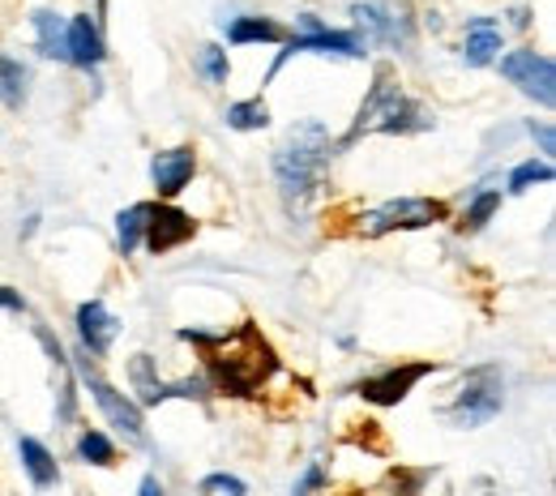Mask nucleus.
Masks as SVG:
<instances>
[{
    "mask_svg": "<svg viewBox=\"0 0 556 496\" xmlns=\"http://www.w3.org/2000/svg\"><path fill=\"white\" fill-rule=\"evenodd\" d=\"M185 339L206 352L214 385L227 390V394H236V398H253V394L270 381V372L278 368L275 347L262 339V330H257L253 321H244L236 334H223V339L193 334V330H185Z\"/></svg>",
    "mask_w": 556,
    "mask_h": 496,
    "instance_id": "nucleus-1",
    "label": "nucleus"
},
{
    "mask_svg": "<svg viewBox=\"0 0 556 496\" xmlns=\"http://www.w3.org/2000/svg\"><path fill=\"white\" fill-rule=\"evenodd\" d=\"M330 158H334V142L326 133L321 120H300L275 150V180L278 193L287 202V211H304L317 189L326 185V171H330Z\"/></svg>",
    "mask_w": 556,
    "mask_h": 496,
    "instance_id": "nucleus-2",
    "label": "nucleus"
},
{
    "mask_svg": "<svg viewBox=\"0 0 556 496\" xmlns=\"http://www.w3.org/2000/svg\"><path fill=\"white\" fill-rule=\"evenodd\" d=\"M428 125H432V116L403 90L394 65H377L372 86H368V94H364V103H359V112L351 120L348 138L334 145V150H351V145L359 142V138H368V133H419Z\"/></svg>",
    "mask_w": 556,
    "mask_h": 496,
    "instance_id": "nucleus-3",
    "label": "nucleus"
},
{
    "mask_svg": "<svg viewBox=\"0 0 556 496\" xmlns=\"http://www.w3.org/2000/svg\"><path fill=\"white\" fill-rule=\"evenodd\" d=\"M505 403V381H501V368L496 364H480L467 372L463 390L454 394V403L445 407V420L454 428H480L488 420H496Z\"/></svg>",
    "mask_w": 556,
    "mask_h": 496,
    "instance_id": "nucleus-4",
    "label": "nucleus"
},
{
    "mask_svg": "<svg viewBox=\"0 0 556 496\" xmlns=\"http://www.w3.org/2000/svg\"><path fill=\"white\" fill-rule=\"evenodd\" d=\"M300 30L304 35H291L287 39V52H278L275 69H270V77H275L291 56H304V52H334V56H364V39L359 35H351V30H330V26H321L313 13H304L300 17Z\"/></svg>",
    "mask_w": 556,
    "mask_h": 496,
    "instance_id": "nucleus-5",
    "label": "nucleus"
},
{
    "mask_svg": "<svg viewBox=\"0 0 556 496\" xmlns=\"http://www.w3.org/2000/svg\"><path fill=\"white\" fill-rule=\"evenodd\" d=\"M445 206L432 202V198H399V202H386L372 214H364V236H386V231H416L428 222H441Z\"/></svg>",
    "mask_w": 556,
    "mask_h": 496,
    "instance_id": "nucleus-6",
    "label": "nucleus"
},
{
    "mask_svg": "<svg viewBox=\"0 0 556 496\" xmlns=\"http://www.w3.org/2000/svg\"><path fill=\"white\" fill-rule=\"evenodd\" d=\"M501 73H505L522 94H531L535 103H544V107L556 103V69L544 52H535V48L509 52V56L501 61Z\"/></svg>",
    "mask_w": 556,
    "mask_h": 496,
    "instance_id": "nucleus-7",
    "label": "nucleus"
},
{
    "mask_svg": "<svg viewBox=\"0 0 556 496\" xmlns=\"http://www.w3.org/2000/svg\"><path fill=\"white\" fill-rule=\"evenodd\" d=\"M428 372H437V364H432V359L386 368V372H377V377H368V381L359 385V398H364V403H377V407H399V403L416 390Z\"/></svg>",
    "mask_w": 556,
    "mask_h": 496,
    "instance_id": "nucleus-8",
    "label": "nucleus"
},
{
    "mask_svg": "<svg viewBox=\"0 0 556 496\" xmlns=\"http://www.w3.org/2000/svg\"><path fill=\"white\" fill-rule=\"evenodd\" d=\"M81 377H86V385H90V394H94V403H99V411L108 416V424L121 428L129 441H146V424H141V407L134 398H125L116 385H108L99 372H90V364H81Z\"/></svg>",
    "mask_w": 556,
    "mask_h": 496,
    "instance_id": "nucleus-9",
    "label": "nucleus"
},
{
    "mask_svg": "<svg viewBox=\"0 0 556 496\" xmlns=\"http://www.w3.org/2000/svg\"><path fill=\"white\" fill-rule=\"evenodd\" d=\"M193 231H198V222L185 211H176V206H154L150 218H146V236H141V240H146L150 253H172L176 244L193 240Z\"/></svg>",
    "mask_w": 556,
    "mask_h": 496,
    "instance_id": "nucleus-10",
    "label": "nucleus"
},
{
    "mask_svg": "<svg viewBox=\"0 0 556 496\" xmlns=\"http://www.w3.org/2000/svg\"><path fill=\"white\" fill-rule=\"evenodd\" d=\"M129 372H134V390L141 394V403H146V407H159V403H167V398H206V394H202V390H206L202 381H176V385L159 381V377H154L150 355H134Z\"/></svg>",
    "mask_w": 556,
    "mask_h": 496,
    "instance_id": "nucleus-11",
    "label": "nucleus"
},
{
    "mask_svg": "<svg viewBox=\"0 0 556 496\" xmlns=\"http://www.w3.org/2000/svg\"><path fill=\"white\" fill-rule=\"evenodd\" d=\"M193 171H198V154H193L189 145L163 150V154H154V163H150V176H154L159 198H176V193L193 180Z\"/></svg>",
    "mask_w": 556,
    "mask_h": 496,
    "instance_id": "nucleus-12",
    "label": "nucleus"
},
{
    "mask_svg": "<svg viewBox=\"0 0 556 496\" xmlns=\"http://www.w3.org/2000/svg\"><path fill=\"white\" fill-rule=\"evenodd\" d=\"M77 330H81V343H86V352L108 355V347L116 343V330H121V321L108 313V304H103V300H86V304L77 308Z\"/></svg>",
    "mask_w": 556,
    "mask_h": 496,
    "instance_id": "nucleus-13",
    "label": "nucleus"
},
{
    "mask_svg": "<svg viewBox=\"0 0 556 496\" xmlns=\"http://www.w3.org/2000/svg\"><path fill=\"white\" fill-rule=\"evenodd\" d=\"M65 56H70L73 65H81V69L103 61V35H99V26L86 13L73 17L70 26H65Z\"/></svg>",
    "mask_w": 556,
    "mask_h": 496,
    "instance_id": "nucleus-14",
    "label": "nucleus"
},
{
    "mask_svg": "<svg viewBox=\"0 0 556 496\" xmlns=\"http://www.w3.org/2000/svg\"><path fill=\"white\" fill-rule=\"evenodd\" d=\"M501 52V26L492 17H471L467 22V43H463V61L467 65H492Z\"/></svg>",
    "mask_w": 556,
    "mask_h": 496,
    "instance_id": "nucleus-15",
    "label": "nucleus"
},
{
    "mask_svg": "<svg viewBox=\"0 0 556 496\" xmlns=\"http://www.w3.org/2000/svg\"><path fill=\"white\" fill-rule=\"evenodd\" d=\"M17 454H22V467H26V475L35 480V488H52L56 484V458L35 441V436H22L17 441Z\"/></svg>",
    "mask_w": 556,
    "mask_h": 496,
    "instance_id": "nucleus-16",
    "label": "nucleus"
},
{
    "mask_svg": "<svg viewBox=\"0 0 556 496\" xmlns=\"http://www.w3.org/2000/svg\"><path fill=\"white\" fill-rule=\"evenodd\" d=\"M227 39L231 43H282L287 30L278 22H270V17H236L227 26Z\"/></svg>",
    "mask_w": 556,
    "mask_h": 496,
    "instance_id": "nucleus-17",
    "label": "nucleus"
},
{
    "mask_svg": "<svg viewBox=\"0 0 556 496\" xmlns=\"http://www.w3.org/2000/svg\"><path fill=\"white\" fill-rule=\"evenodd\" d=\"M26 81H30L26 65L0 52V103L4 107H22L26 103Z\"/></svg>",
    "mask_w": 556,
    "mask_h": 496,
    "instance_id": "nucleus-18",
    "label": "nucleus"
},
{
    "mask_svg": "<svg viewBox=\"0 0 556 496\" xmlns=\"http://www.w3.org/2000/svg\"><path fill=\"white\" fill-rule=\"evenodd\" d=\"M150 202H138V206H129V211H121L116 218V244H121V253L129 257L134 249L141 244V236H146V218H150Z\"/></svg>",
    "mask_w": 556,
    "mask_h": 496,
    "instance_id": "nucleus-19",
    "label": "nucleus"
},
{
    "mask_svg": "<svg viewBox=\"0 0 556 496\" xmlns=\"http://www.w3.org/2000/svg\"><path fill=\"white\" fill-rule=\"evenodd\" d=\"M35 30H39V52L43 56H56V61H70L65 56V26L52 9H35Z\"/></svg>",
    "mask_w": 556,
    "mask_h": 496,
    "instance_id": "nucleus-20",
    "label": "nucleus"
},
{
    "mask_svg": "<svg viewBox=\"0 0 556 496\" xmlns=\"http://www.w3.org/2000/svg\"><path fill=\"white\" fill-rule=\"evenodd\" d=\"M227 125L240 129V133H253V129H266L270 125V107L262 99H244V103H231L227 107Z\"/></svg>",
    "mask_w": 556,
    "mask_h": 496,
    "instance_id": "nucleus-21",
    "label": "nucleus"
},
{
    "mask_svg": "<svg viewBox=\"0 0 556 496\" xmlns=\"http://www.w3.org/2000/svg\"><path fill=\"white\" fill-rule=\"evenodd\" d=\"M553 180V163H544V158H527L522 167H514V176H509V193H527L531 185H548Z\"/></svg>",
    "mask_w": 556,
    "mask_h": 496,
    "instance_id": "nucleus-22",
    "label": "nucleus"
},
{
    "mask_svg": "<svg viewBox=\"0 0 556 496\" xmlns=\"http://www.w3.org/2000/svg\"><path fill=\"white\" fill-rule=\"evenodd\" d=\"M77 449H81V458L86 462H94V467H112L116 462V445L103 436V432H81V441H77Z\"/></svg>",
    "mask_w": 556,
    "mask_h": 496,
    "instance_id": "nucleus-23",
    "label": "nucleus"
},
{
    "mask_svg": "<svg viewBox=\"0 0 556 496\" xmlns=\"http://www.w3.org/2000/svg\"><path fill=\"white\" fill-rule=\"evenodd\" d=\"M496 206H501V193H496V189H488V193H480V198L471 202V211H467V218H463V227H467V231H480V227H484L488 218H492V211H496Z\"/></svg>",
    "mask_w": 556,
    "mask_h": 496,
    "instance_id": "nucleus-24",
    "label": "nucleus"
},
{
    "mask_svg": "<svg viewBox=\"0 0 556 496\" xmlns=\"http://www.w3.org/2000/svg\"><path fill=\"white\" fill-rule=\"evenodd\" d=\"M198 69L206 73L210 81H227V73H231V65H227V52H223V48H202Z\"/></svg>",
    "mask_w": 556,
    "mask_h": 496,
    "instance_id": "nucleus-25",
    "label": "nucleus"
},
{
    "mask_svg": "<svg viewBox=\"0 0 556 496\" xmlns=\"http://www.w3.org/2000/svg\"><path fill=\"white\" fill-rule=\"evenodd\" d=\"M202 493H218V496H244V480H236V475H206L202 480Z\"/></svg>",
    "mask_w": 556,
    "mask_h": 496,
    "instance_id": "nucleus-26",
    "label": "nucleus"
},
{
    "mask_svg": "<svg viewBox=\"0 0 556 496\" xmlns=\"http://www.w3.org/2000/svg\"><path fill=\"white\" fill-rule=\"evenodd\" d=\"M321 484H326V471H321V467L313 462V467L304 471V480L295 484V493H291V496H313V493H317V488H321Z\"/></svg>",
    "mask_w": 556,
    "mask_h": 496,
    "instance_id": "nucleus-27",
    "label": "nucleus"
},
{
    "mask_svg": "<svg viewBox=\"0 0 556 496\" xmlns=\"http://www.w3.org/2000/svg\"><path fill=\"white\" fill-rule=\"evenodd\" d=\"M531 133H535V142H540V150H544V154H553V150H556V138H553V125H548V120L531 125Z\"/></svg>",
    "mask_w": 556,
    "mask_h": 496,
    "instance_id": "nucleus-28",
    "label": "nucleus"
},
{
    "mask_svg": "<svg viewBox=\"0 0 556 496\" xmlns=\"http://www.w3.org/2000/svg\"><path fill=\"white\" fill-rule=\"evenodd\" d=\"M0 308H22V295L9 291V287H0Z\"/></svg>",
    "mask_w": 556,
    "mask_h": 496,
    "instance_id": "nucleus-29",
    "label": "nucleus"
},
{
    "mask_svg": "<svg viewBox=\"0 0 556 496\" xmlns=\"http://www.w3.org/2000/svg\"><path fill=\"white\" fill-rule=\"evenodd\" d=\"M138 496H163L159 480H154V475H146V480H141V488H138Z\"/></svg>",
    "mask_w": 556,
    "mask_h": 496,
    "instance_id": "nucleus-30",
    "label": "nucleus"
},
{
    "mask_svg": "<svg viewBox=\"0 0 556 496\" xmlns=\"http://www.w3.org/2000/svg\"><path fill=\"white\" fill-rule=\"evenodd\" d=\"M99 4H108V0H99Z\"/></svg>",
    "mask_w": 556,
    "mask_h": 496,
    "instance_id": "nucleus-31",
    "label": "nucleus"
}]
</instances>
